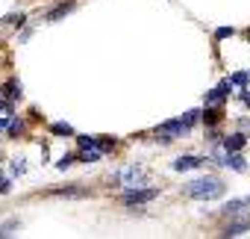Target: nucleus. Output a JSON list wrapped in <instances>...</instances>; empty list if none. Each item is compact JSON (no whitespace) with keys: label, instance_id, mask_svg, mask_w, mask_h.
<instances>
[{"label":"nucleus","instance_id":"f257e3e1","mask_svg":"<svg viewBox=\"0 0 250 239\" xmlns=\"http://www.w3.org/2000/svg\"><path fill=\"white\" fill-rule=\"evenodd\" d=\"M197 109H191V112H186L183 118H174V121H165V124H159L156 127V136L162 139V142H174V139H183L188 130H191V124L197 121Z\"/></svg>","mask_w":250,"mask_h":239},{"label":"nucleus","instance_id":"f03ea898","mask_svg":"<svg viewBox=\"0 0 250 239\" xmlns=\"http://www.w3.org/2000/svg\"><path fill=\"white\" fill-rule=\"evenodd\" d=\"M186 195L194 201H215L224 195V183L218 177H200V180H191L186 186Z\"/></svg>","mask_w":250,"mask_h":239},{"label":"nucleus","instance_id":"7ed1b4c3","mask_svg":"<svg viewBox=\"0 0 250 239\" xmlns=\"http://www.w3.org/2000/svg\"><path fill=\"white\" fill-rule=\"evenodd\" d=\"M115 180H118L121 186H127V189H139V186L147 183V171H145L142 166H124V168L115 174Z\"/></svg>","mask_w":250,"mask_h":239},{"label":"nucleus","instance_id":"20e7f679","mask_svg":"<svg viewBox=\"0 0 250 239\" xmlns=\"http://www.w3.org/2000/svg\"><path fill=\"white\" fill-rule=\"evenodd\" d=\"M153 198H159V189H127L124 192V204L127 207H136V204H150Z\"/></svg>","mask_w":250,"mask_h":239},{"label":"nucleus","instance_id":"39448f33","mask_svg":"<svg viewBox=\"0 0 250 239\" xmlns=\"http://www.w3.org/2000/svg\"><path fill=\"white\" fill-rule=\"evenodd\" d=\"M244 210H250V195H247V198H232V201H227V204L221 207V213H224V215H229V218L241 215Z\"/></svg>","mask_w":250,"mask_h":239},{"label":"nucleus","instance_id":"423d86ee","mask_svg":"<svg viewBox=\"0 0 250 239\" xmlns=\"http://www.w3.org/2000/svg\"><path fill=\"white\" fill-rule=\"evenodd\" d=\"M206 160L203 157H191V154H186V157H177L174 160V171H194V168H200Z\"/></svg>","mask_w":250,"mask_h":239},{"label":"nucleus","instance_id":"0eeeda50","mask_svg":"<svg viewBox=\"0 0 250 239\" xmlns=\"http://www.w3.org/2000/svg\"><path fill=\"white\" fill-rule=\"evenodd\" d=\"M229 92H232V80H224L218 89H212V92L206 95V103H221V100L229 97Z\"/></svg>","mask_w":250,"mask_h":239},{"label":"nucleus","instance_id":"6e6552de","mask_svg":"<svg viewBox=\"0 0 250 239\" xmlns=\"http://www.w3.org/2000/svg\"><path fill=\"white\" fill-rule=\"evenodd\" d=\"M244 230H250V215H244V218H235V221H229L224 230H221V236H241Z\"/></svg>","mask_w":250,"mask_h":239},{"label":"nucleus","instance_id":"1a4fd4ad","mask_svg":"<svg viewBox=\"0 0 250 239\" xmlns=\"http://www.w3.org/2000/svg\"><path fill=\"white\" fill-rule=\"evenodd\" d=\"M9 121H12V100L0 97V130H9Z\"/></svg>","mask_w":250,"mask_h":239},{"label":"nucleus","instance_id":"9d476101","mask_svg":"<svg viewBox=\"0 0 250 239\" xmlns=\"http://www.w3.org/2000/svg\"><path fill=\"white\" fill-rule=\"evenodd\" d=\"M247 145V139H244V133H232V136H227L224 139V148L229 151V154H235V151H241Z\"/></svg>","mask_w":250,"mask_h":239},{"label":"nucleus","instance_id":"9b49d317","mask_svg":"<svg viewBox=\"0 0 250 239\" xmlns=\"http://www.w3.org/2000/svg\"><path fill=\"white\" fill-rule=\"evenodd\" d=\"M74 6H77V3H74V0H71V3H59V6H56V9H50V12H47L44 18H47V21H59L62 15H68V12H74Z\"/></svg>","mask_w":250,"mask_h":239},{"label":"nucleus","instance_id":"f8f14e48","mask_svg":"<svg viewBox=\"0 0 250 239\" xmlns=\"http://www.w3.org/2000/svg\"><path fill=\"white\" fill-rule=\"evenodd\" d=\"M0 92H3V97H9V100H21V83H15V80H9L3 89H0Z\"/></svg>","mask_w":250,"mask_h":239},{"label":"nucleus","instance_id":"ddd939ff","mask_svg":"<svg viewBox=\"0 0 250 239\" xmlns=\"http://www.w3.org/2000/svg\"><path fill=\"white\" fill-rule=\"evenodd\" d=\"M227 168H232V171H247V160L235 151V154H229V160H227Z\"/></svg>","mask_w":250,"mask_h":239},{"label":"nucleus","instance_id":"4468645a","mask_svg":"<svg viewBox=\"0 0 250 239\" xmlns=\"http://www.w3.org/2000/svg\"><path fill=\"white\" fill-rule=\"evenodd\" d=\"M100 157H103V151H100V148H83V154H80V160H83V163H97Z\"/></svg>","mask_w":250,"mask_h":239},{"label":"nucleus","instance_id":"2eb2a0df","mask_svg":"<svg viewBox=\"0 0 250 239\" xmlns=\"http://www.w3.org/2000/svg\"><path fill=\"white\" fill-rule=\"evenodd\" d=\"M77 142H80V148H100V136H80ZM100 151H103V148H100ZM103 154H106V151H103Z\"/></svg>","mask_w":250,"mask_h":239},{"label":"nucleus","instance_id":"dca6fc26","mask_svg":"<svg viewBox=\"0 0 250 239\" xmlns=\"http://www.w3.org/2000/svg\"><path fill=\"white\" fill-rule=\"evenodd\" d=\"M50 130H53L56 136H74V127H71V124H65V121H56Z\"/></svg>","mask_w":250,"mask_h":239},{"label":"nucleus","instance_id":"f3484780","mask_svg":"<svg viewBox=\"0 0 250 239\" xmlns=\"http://www.w3.org/2000/svg\"><path fill=\"white\" fill-rule=\"evenodd\" d=\"M18 227H21V221H18V218H9L3 227H0V239H3V236H12V230H18Z\"/></svg>","mask_w":250,"mask_h":239},{"label":"nucleus","instance_id":"a211bd4d","mask_svg":"<svg viewBox=\"0 0 250 239\" xmlns=\"http://www.w3.org/2000/svg\"><path fill=\"white\" fill-rule=\"evenodd\" d=\"M27 130V124L21 121V118H12V121H9V136H21Z\"/></svg>","mask_w":250,"mask_h":239},{"label":"nucleus","instance_id":"6ab92c4d","mask_svg":"<svg viewBox=\"0 0 250 239\" xmlns=\"http://www.w3.org/2000/svg\"><path fill=\"white\" fill-rule=\"evenodd\" d=\"M24 171H27V160H12L9 174H12V177H18V174H24Z\"/></svg>","mask_w":250,"mask_h":239},{"label":"nucleus","instance_id":"aec40b11","mask_svg":"<svg viewBox=\"0 0 250 239\" xmlns=\"http://www.w3.org/2000/svg\"><path fill=\"white\" fill-rule=\"evenodd\" d=\"M53 195H65V198H85L83 189H53Z\"/></svg>","mask_w":250,"mask_h":239},{"label":"nucleus","instance_id":"412c9836","mask_svg":"<svg viewBox=\"0 0 250 239\" xmlns=\"http://www.w3.org/2000/svg\"><path fill=\"white\" fill-rule=\"evenodd\" d=\"M74 160H77V157H74V154H65V157H62V160H59V163H56V166H59V168H62V171H65V168H68V166H74Z\"/></svg>","mask_w":250,"mask_h":239},{"label":"nucleus","instance_id":"4be33fe9","mask_svg":"<svg viewBox=\"0 0 250 239\" xmlns=\"http://www.w3.org/2000/svg\"><path fill=\"white\" fill-rule=\"evenodd\" d=\"M232 33H235L232 27H218V30H215V39H227V36H232Z\"/></svg>","mask_w":250,"mask_h":239},{"label":"nucleus","instance_id":"5701e85b","mask_svg":"<svg viewBox=\"0 0 250 239\" xmlns=\"http://www.w3.org/2000/svg\"><path fill=\"white\" fill-rule=\"evenodd\" d=\"M218 118H221V112L218 109H209L206 112V124H218Z\"/></svg>","mask_w":250,"mask_h":239},{"label":"nucleus","instance_id":"b1692460","mask_svg":"<svg viewBox=\"0 0 250 239\" xmlns=\"http://www.w3.org/2000/svg\"><path fill=\"white\" fill-rule=\"evenodd\" d=\"M9 189H12V180L9 177H0V195H6Z\"/></svg>","mask_w":250,"mask_h":239},{"label":"nucleus","instance_id":"393cba45","mask_svg":"<svg viewBox=\"0 0 250 239\" xmlns=\"http://www.w3.org/2000/svg\"><path fill=\"white\" fill-rule=\"evenodd\" d=\"M247 80H250L247 74H232V86H244Z\"/></svg>","mask_w":250,"mask_h":239},{"label":"nucleus","instance_id":"a878e982","mask_svg":"<svg viewBox=\"0 0 250 239\" xmlns=\"http://www.w3.org/2000/svg\"><path fill=\"white\" fill-rule=\"evenodd\" d=\"M6 21H9V24H15V27H21V24H24V21H27V18H24V15H9V18H6Z\"/></svg>","mask_w":250,"mask_h":239}]
</instances>
